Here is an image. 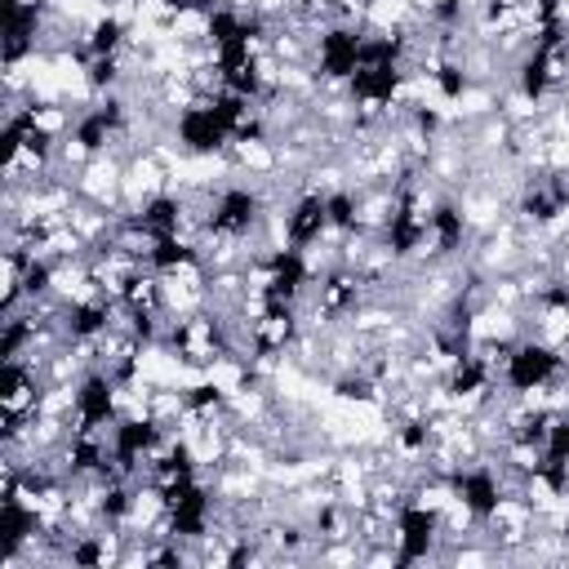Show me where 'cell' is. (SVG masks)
Returning <instances> with one entry per match:
<instances>
[{
  "label": "cell",
  "instance_id": "cell-1",
  "mask_svg": "<svg viewBox=\"0 0 569 569\" xmlns=\"http://www.w3.org/2000/svg\"><path fill=\"white\" fill-rule=\"evenodd\" d=\"M169 32L187 45H200L214 36V10L209 6H178V14L169 19Z\"/></svg>",
  "mask_w": 569,
  "mask_h": 569
}]
</instances>
